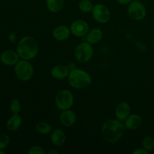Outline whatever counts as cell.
<instances>
[{"mask_svg":"<svg viewBox=\"0 0 154 154\" xmlns=\"http://www.w3.org/2000/svg\"><path fill=\"white\" fill-rule=\"evenodd\" d=\"M57 108L61 111L70 109L74 105V96L69 90H62L58 92L55 98Z\"/></svg>","mask_w":154,"mask_h":154,"instance_id":"obj_6","label":"cell"},{"mask_svg":"<svg viewBox=\"0 0 154 154\" xmlns=\"http://www.w3.org/2000/svg\"><path fill=\"white\" fill-rule=\"evenodd\" d=\"M35 131L40 135H48L52 132V127L47 122L41 121L36 124Z\"/></svg>","mask_w":154,"mask_h":154,"instance_id":"obj_20","label":"cell"},{"mask_svg":"<svg viewBox=\"0 0 154 154\" xmlns=\"http://www.w3.org/2000/svg\"><path fill=\"white\" fill-rule=\"evenodd\" d=\"M94 50L91 44L87 42H82L76 47L75 50V59L80 63H87L93 57Z\"/></svg>","mask_w":154,"mask_h":154,"instance_id":"obj_5","label":"cell"},{"mask_svg":"<svg viewBox=\"0 0 154 154\" xmlns=\"http://www.w3.org/2000/svg\"><path fill=\"white\" fill-rule=\"evenodd\" d=\"M22 122V117L19 114H13L8 120L7 123H6V128L10 132H15L20 127Z\"/></svg>","mask_w":154,"mask_h":154,"instance_id":"obj_18","label":"cell"},{"mask_svg":"<svg viewBox=\"0 0 154 154\" xmlns=\"http://www.w3.org/2000/svg\"><path fill=\"white\" fill-rule=\"evenodd\" d=\"M93 17L99 23L105 24L111 18V12L106 5L103 4H96L92 10Z\"/></svg>","mask_w":154,"mask_h":154,"instance_id":"obj_8","label":"cell"},{"mask_svg":"<svg viewBox=\"0 0 154 154\" xmlns=\"http://www.w3.org/2000/svg\"><path fill=\"white\" fill-rule=\"evenodd\" d=\"M0 154H5V152L3 151V150H0Z\"/></svg>","mask_w":154,"mask_h":154,"instance_id":"obj_31","label":"cell"},{"mask_svg":"<svg viewBox=\"0 0 154 154\" xmlns=\"http://www.w3.org/2000/svg\"><path fill=\"white\" fill-rule=\"evenodd\" d=\"M142 124V118L137 114H131L124 120V125L126 129L130 130H135L139 128Z\"/></svg>","mask_w":154,"mask_h":154,"instance_id":"obj_15","label":"cell"},{"mask_svg":"<svg viewBox=\"0 0 154 154\" xmlns=\"http://www.w3.org/2000/svg\"><path fill=\"white\" fill-rule=\"evenodd\" d=\"M66 141V133L60 129H56L51 132V141L54 145L60 147L63 145Z\"/></svg>","mask_w":154,"mask_h":154,"instance_id":"obj_16","label":"cell"},{"mask_svg":"<svg viewBox=\"0 0 154 154\" xmlns=\"http://www.w3.org/2000/svg\"><path fill=\"white\" fill-rule=\"evenodd\" d=\"M21 104L17 99H12L10 104V111L13 114H17L20 112Z\"/></svg>","mask_w":154,"mask_h":154,"instance_id":"obj_23","label":"cell"},{"mask_svg":"<svg viewBox=\"0 0 154 154\" xmlns=\"http://www.w3.org/2000/svg\"><path fill=\"white\" fill-rule=\"evenodd\" d=\"M17 52L20 58L22 60H32L38 53V45L37 41L32 36H24L18 42Z\"/></svg>","mask_w":154,"mask_h":154,"instance_id":"obj_2","label":"cell"},{"mask_svg":"<svg viewBox=\"0 0 154 154\" xmlns=\"http://www.w3.org/2000/svg\"><path fill=\"white\" fill-rule=\"evenodd\" d=\"M71 34L72 33H71L70 27L64 25L58 26L54 28L52 33L54 38L58 42H64L67 40Z\"/></svg>","mask_w":154,"mask_h":154,"instance_id":"obj_13","label":"cell"},{"mask_svg":"<svg viewBox=\"0 0 154 154\" xmlns=\"http://www.w3.org/2000/svg\"><path fill=\"white\" fill-rule=\"evenodd\" d=\"M10 144V138L6 134L0 135V150H4Z\"/></svg>","mask_w":154,"mask_h":154,"instance_id":"obj_24","label":"cell"},{"mask_svg":"<svg viewBox=\"0 0 154 154\" xmlns=\"http://www.w3.org/2000/svg\"><path fill=\"white\" fill-rule=\"evenodd\" d=\"M48 153L49 154H59V151H57V150H50V151L48 152Z\"/></svg>","mask_w":154,"mask_h":154,"instance_id":"obj_30","label":"cell"},{"mask_svg":"<svg viewBox=\"0 0 154 154\" xmlns=\"http://www.w3.org/2000/svg\"><path fill=\"white\" fill-rule=\"evenodd\" d=\"M46 6L52 13H58L62 10L64 5V0H45Z\"/></svg>","mask_w":154,"mask_h":154,"instance_id":"obj_19","label":"cell"},{"mask_svg":"<svg viewBox=\"0 0 154 154\" xmlns=\"http://www.w3.org/2000/svg\"><path fill=\"white\" fill-rule=\"evenodd\" d=\"M8 38H9V41H10L11 43H15V42H16V40H17L16 34H15L14 32H11L9 34Z\"/></svg>","mask_w":154,"mask_h":154,"instance_id":"obj_27","label":"cell"},{"mask_svg":"<svg viewBox=\"0 0 154 154\" xmlns=\"http://www.w3.org/2000/svg\"><path fill=\"white\" fill-rule=\"evenodd\" d=\"M20 57L17 51L7 50L3 51L0 56V60L4 65L8 66H13L19 61Z\"/></svg>","mask_w":154,"mask_h":154,"instance_id":"obj_10","label":"cell"},{"mask_svg":"<svg viewBox=\"0 0 154 154\" xmlns=\"http://www.w3.org/2000/svg\"><path fill=\"white\" fill-rule=\"evenodd\" d=\"M102 37H103V32L99 28H94L89 30L87 34L86 35L87 42L91 44L92 45L99 43L102 40Z\"/></svg>","mask_w":154,"mask_h":154,"instance_id":"obj_17","label":"cell"},{"mask_svg":"<svg viewBox=\"0 0 154 154\" xmlns=\"http://www.w3.org/2000/svg\"><path fill=\"white\" fill-rule=\"evenodd\" d=\"M70 70L67 66L63 64H58L54 66L51 70V75L53 78L56 80H63L68 78Z\"/></svg>","mask_w":154,"mask_h":154,"instance_id":"obj_14","label":"cell"},{"mask_svg":"<svg viewBox=\"0 0 154 154\" xmlns=\"http://www.w3.org/2000/svg\"><path fill=\"white\" fill-rule=\"evenodd\" d=\"M153 47H154V39H153Z\"/></svg>","mask_w":154,"mask_h":154,"instance_id":"obj_32","label":"cell"},{"mask_svg":"<svg viewBox=\"0 0 154 154\" xmlns=\"http://www.w3.org/2000/svg\"><path fill=\"white\" fill-rule=\"evenodd\" d=\"M127 12L129 17L134 20H141L147 15V11L144 4L138 0H132L128 5Z\"/></svg>","mask_w":154,"mask_h":154,"instance_id":"obj_7","label":"cell"},{"mask_svg":"<svg viewBox=\"0 0 154 154\" xmlns=\"http://www.w3.org/2000/svg\"><path fill=\"white\" fill-rule=\"evenodd\" d=\"M148 153H149L148 150L144 149V147H143V148L135 149V150L132 151V154H148Z\"/></svg>","mask_w":154,"mask_h":154,"instance_id":"obj_26","label":"cell"},{"mask_svg":"<svg viewBox=\"0 0 154 154\" xmlns=\"http://www.w3.org/2000/svg\"><path fill=\"white\" fill-rule=\"evenodd\" d=\"M142 146L148 151L153 150L154 149V138L151 136H146L142 141Z\"/></svg>","mask_w":154,"mask_h":154,"instance_id":"obj_22","label":"cell"},{"mask_svg":"<svg viewBox=\"0 0 154 154\" xmlns=\"http://www.w3.org/2000/svg\"><path fill=\"white\" fill-rule=\"evenodd\" d=\"M77 120L76 114L71 109L62 111L60 115V121L63 126L66 127L72 126Z\"/></svg>","mask_w":154,"mask_h":154,"instance_id":"obj_11","label":"cell"},{"mask_svg":"<svg viewBox=\"0 0 154 154\" xmlns=\"http://www.w3.org/2000/svg\"><path fill=\"white\" fill-rule=\"evenodd\" d=\"M68 81L69 85L73 88L84 90L91 85L92 78L87 72L75 68L69 72Z\"/></svg>","mask_w":154,"mask_h":154,"instance_id":"obj_3","label":"cell"},{"mask_svg":"<svg viewBox=\"0 0 154 154\" xmlns=\"http://www.w3.org/2000/svg\"><path fill=\"white\" fill-rule=\"evenodd\" d=\"M71 33L75 37H83L90 30L89 24L84 20H76L70 26Z\"/></svg>","mask_w":154,"mask_h":154,"instance_id":"obj_9","label":"cell"},{"mask_svg":"<svg viewBox=\"0 0 154 154\" xmlns=\"http://www.w3.org/2000/svg\"><path fill=\"white\" fill-rule=\"evenodd\" d=\"M117 1L119 4L122 5H129L132 0H117Z\"/></svg>","mask_w":154,"mask_h":154,"instance_id":"obj_28","label":"cell"},{"mask_svg":"<svg viewBox=\"0 0 154 154\" xmlns=\"http://www.w3.org/2000/svg\"><path fill=\"white\" fill-rule=\"evenodd\" d=\"M125 131L126 127L122 121L118 119H109L102 124L101 134L107 142L116 143L123 136Z\"/></svg>","mask_w":154,"mask_h":154,"instance_id":"obj_1","label":"cell"},{"mask_svg":"<svg viewBox=\"0 0 154 154\" xmlns=\"http://www.w3.org/2000/svg\"><path fill=\"white\" fill-rule=\"evenodd\" d=\"M131 114V107L129 103L121 102L116 106L115 117L120 121H124Z\"/></svg>","mask_w":154,"mask_h":154,"instance_id":"obj_12","label":"cell"},{"mask_svg":"<svg viewBox=\"0 0 154 154\" xmlns=\"http://www.w3.org/2000/svg\"><path fill=\"white\" fill-rule=\"evenodd\" d=\"M68 66V68H69V70H70V71L76 68V67H75V65H74L73 63H69V66Z\"/></svg>","mask_w":154,"mask_h":154,"instance_id":"obj_29","label":"cell"},{"mask_svg":"<svg viewBox=\"0 0 154 154\" xmlns=\"http://www.w3.org/2000/svg\"><path fill=\"white\" fill-rule=\"evenodd\" d=\"M27 153L29 154H45L46 151L44 150V148L41 146L38 145H34L32 146L28 150Z\"/></svg>","mask_w":154,"mask_h":154,"instance_id":"obj_25","label":"cell"},{"mask_svg":"<svg viewBox=\"0 0 154 154\" xmlns=\"http://www.w3.org/2000/svg\"><path fill=\"white\" fill-rule=\"evenodd\" d=\"M14 73L17 78L22 81H28L32 78L34 69L29 60H19L14 66Z\"/></svg>","mask_w":154,"mask_h":154,"instance_id":"obj_4","label":"cell"},{"mask_svg":"<svg viewBox=\"0 0 154 154\" xmlns=\"http://www.w3.org/2000/svg\"><path fill=\"white\" fill-rule=\"evenodd\" d=\"M93 7L94 5L90 0H81L78 3V8L84 13L92 12Z\"/></svg>","mask_w":154,"mask_h":154,"instance_id":"obj_21","label":"cell"}]
</instances>
